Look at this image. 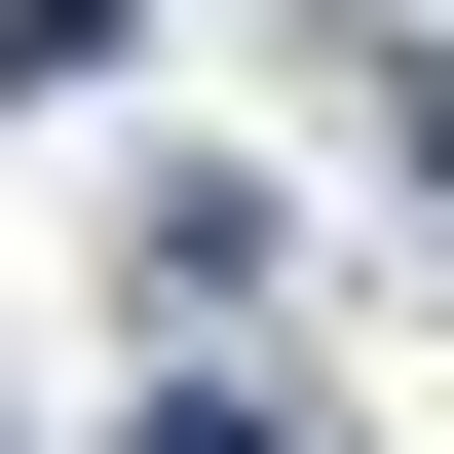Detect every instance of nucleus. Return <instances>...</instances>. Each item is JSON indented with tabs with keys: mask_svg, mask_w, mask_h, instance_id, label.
<instances>
[{
	"mask_svg": "<svg viewBox=\"0 0 454 454\" xmlns=\"http://www.w3.org/2000/svg\"><path fill=\"white\" fill-rule=\"evenodd\" d=\"M114 454H303V417H265V379H152V417H114Z\"/></svg>",
	"mask_w": 454,
	"mask_h": 454,
	"instance_id": "1",
	"label": "nucleus"
},
{
	"mask_svg": "<svg viewBox=\"0 0 454 454\" xmlns=\"http://www.w3.org/2000/svg\"><path fill=\"white\" fill-rule=\"evenodd\" d=\"M417 190H454V38H417Z\"/></svg>",
	"mask_w": 454,
	"mask_h": 454,
	"instance_id": "2",
	"label": "nucleus"
}]
</instances>
